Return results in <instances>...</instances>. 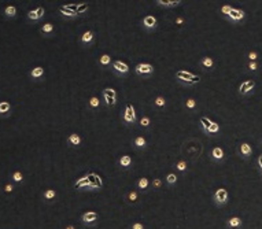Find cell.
Masks as SVG:
<instances>
[{
    "label": "cell",
    "mask_w": 262,
    "mask_h": 229,
    "mask_svg": "<svg viewBox=\"0 0 262 229\" xmlns=\"http://www.w3.org/2000/svg\"><path fill=\"white\" fill-rule=\"evenodd\" d=\"M218 129H220L218 124H216V122H213V124H211V126H210V128H209V130H207V133H209V135H213V133H216V132H218Z\"/></svg>",
    "instance_id": "30"
},
{
    "label": "cell",
    "mask_w": 262,
    "mask_h": 229,
    "mask_svg": "<svg viewBox=\"0 0 262 229\" xmlns=\"http://www.w3.org/2000/svg\"><path fill=\"white\" fill-rule=\"evenodd\" d=\"M132 163V158L129 156V155H124V156H121V159H119V165L124 167H128L131 166Z\"/></svg>",
    "instance_id": "18"
},
{
    "label": "cell",
    "mask_w": 262,
    "mask_h": 229,
    "mask_svg": "<svg viewBox=\"0 0 262 229\" xmlns=\"http://www.w3.org/2000/svg\"><path fill=\"white\" fill-rule=\"evenodd\" d=\"M99 63L102 65V66H108L110 63H111V58H110V55H107V54H104V55L102 56L99 59Z\"/></svg>",
    "instance_id": "21"
},
{
    "label": "cell",
    "mask_w": 262,
    "mask_h": 229,
    "mask_svg": "<svg viewBox=\"0 0 262 229\" xmlns=\"http://www.w3.org/2000/svg\"><path fill=\"white\" fill-rule=\"evenodd\" d=\"M87 177H88V180H89L91 188H94V187L100 188V187H102V180H100V177H98L96 174H88Z\"/></svg>",
    "instance_id": "8"
},
{
    "label": "cell",
    "mask_w": 262,
    "mask_h": 229,
    "mask_svg": "<svg viewBox=\"0 0 262 229\" xmlns=\"http://www.w3.org/2000/svg\"><path fill=\"white\" fill-rule=\"evenodd\" d=\"M228 17L231 19H233V21H240V19H243L244 13L240 11V10H236V8H232L231 13L228 14Z\"/></svg>",
    "instance_id": "9"
},
{
    "label": "cell",
    "mask_w": 262,
    "mask_h": 229,
    "mask_svg": "<svg viewBox=\"0 0 262 229\" xmlns=\"http://www.w3.org/2000/svg\"><path fill=\"white\" fill-rule=\"evenodd\" d=\"M10 108H11V106L8 102H1L0 103V114H6V112L10 111Z\"/></svg>",
    "instance_id": "23"
},
{
    "label": "cell",
    "mask_w": 262,
    "mask_h": 229,
    "mask_svg": "<svg viewBox=\"0 0 262 229\" xmlns=\"http://www.w3.org/2000/svg\"><path fill=\"white\" fill-rule=\"evenodd\" d=\"M87 10H88V4H85V3L77 4V14H82L84 11H87Z\"/></svg>",
    "instance_id": "29"
},
{
    "label": "cell",
    "mask_w": 262,
    "mask_h": 229,
    "mask_svg": "<svg viewBox=\"0 0 262 229\" xmlns=\"http://www.w3.org/2000/svg\"><path fill=\"white\" fill-rule=\"evenodd\" d=\"M176 77H177L180 81L188 84V85H192V84H196V82H199L200 81V78L198 77V75H193V74H191L189 71H185V70H178V71L176 73Z\"/></svg>",
    "instance_id": "1"
},
{
    "label": "cell",
    "mask_w": 262,
    "mask_h": 229,
    "mask_svg": "<svg viewBox=\"0 0 262 229\" xmlns=\"http://www.w3.org/2000/svg\"><path fill=\"white\" fill-rule=\"evenodd\" d=\"M132 229H143V225L137 222V224H135V225L132 226Z\"/></svg>",
    "instance_id": "46"
},
{
    "label": "cell",
    "mask_w": 262,
    "mask_h": 229,
    "mask_svg": "<svg viewBox=\"0 0 262 229\" xmlns=\"http://www.w3.org/2000/svg\"><path fill=\"white\" fill-rule=\"evenodd\" d=\"M177 169L181 170V172H183V170H185V169H187V162H185V161H180L178 163H177Z\"/></svg>",
    "instance_id": "38"
},
{
    "label": "cell",
    "mask_w": 262,
    "mask_h": 229,
    "mask_svg": "<svg viewBox=\"0 0 262 229\" xmlns=\"http://www.w3.org/2000/svg\"><path fill=\"white\" fill-rule=\"evenodd\" d=\"M112 70L115 73H118L119 75H125V74H128L129 67H128L126 63L121 62V61H115V62H112Z\"/></svg>",
    "instance_id": "4"
},
{
    "label": "cell",
    "mask_w": 262,
    "mask_h": 229,
    "mask_svg": "<svg viewBox=\"0 0 262 229\" xmlns=\"http://www.w3.org/2000/svg\"><path fill=\"white\" fill-rule=\"evenodd\" d=\"M250 59H251V61H254V59H257V54L255 52H251V54H250Z\"/></svg>",
    "instance_id": "47"
},
{
    "label": "cell",
    "mask_w": 262,
    "mask_h": 229,
    "mask_svg": "<svg viewBox=\"0 0 262 229\" xmlns=\"http://www.w3.org/2000/svg\"><path fill=\"white\" fill-rule=\"evenodd\" d=\"M242 224V221H240V218H237V217H235V218H232L231 221H229V226L231 228H235V226H239Z\"/></svg>",
    "instance_id": "31"
},
{
    "label": "cell",
    "mask_w": 262,
    "mask_h": 229,
    "mask_svg": "<svg viewBox=\"0 0 262 229\" xmlns=\"http://www.w3.org/2000/svg\"><path fill=\"white\" fill-rule=\"evenodd\" d=\"M156 3H158V4H161V6L170 7V6H177V4L180 3V0H158Z\"/></svg>",
    "instance_id": "17"
},
{
    "label": "cell",
    "mask_w": 262,
    "mask_h": 229,
    "mask_svg": "<svg viewBox=\"0 0 262 229\" xmlns=\"http://www.w3.org/2000/svg\"><path fill=\"white\" fill-rule=\"evenodd\" d=\"M14 180H15V181H22V178H24V177H22V173H21V172H15V173H14Z\"/></svg>",
    "instance_id": "40"
},
{
    "label": "cell",
    "mask_w": 262,
    "mask_h": 229,
    "mask_svg": "<svg viewBox=\"0 0 262 229\" xmlns=\"http://www.w3.org/2000/svg\"><path fill=\"white\" fill-rule=\"evenodd\" d=\"M67 141L71 144V145H80V143H81V137L80 135H77V133H71L67 139Z\"/></svg>",
    "instance_id": "16"
},
{
    "label": "cell",
    "mask_w": 262,
    "mask_h": 229,
    "mask_svg": "<svg viewBox=\"0 0 262 229\" xmlns=\"http://www.w3.org/2000/svg\"><path fill=\"white\" fill-rule=\"evenodd\" d=\"M137 185H139L140 189H145V188L148 187V178H145V177L140 178V180H139V183H137Z\"/></svg>",
    "instance_id": "27"
},
{
    "label": "cell",
    "mask_w": 262,
    "mask_h": 229,
    "mask_svg": "<svg viewBox=\"0 0 262 229\" xmlns=\"http://www.w3.org/2000/svg\"><path fill=\"white\" fill-rule=\"evenodd\" d=\"M195 106H196V103H195V100H193V99H188L187 100V107H188V108H193Z\"/></svg>",
    "instance_id": "41"
},
{
    "label": "cell",
    "mask_w": 262,
    "mask_h": 229,
    "mask_svg": "<svg viewBox=\"0 0 262 229\" xmlns=\"http://www.w3.org/2000/svg\"><path fill=\"white\" fill-rule=\"evenodd\" d=\"M98 220V214L95 213V211H88V213H85L84 216H82V221L84 222H94V221H96Z\"/></svg>",
    "instance_id": "10"
},
{
    "label": "cell",
    "mask_w": 262,
    "mask_h": 229,
    "mask_svg": "<svg viewBox=\"0 0 262 229\" xmlns=\"http://www.w3.org/2000/svg\"><path fill=\"white\" fill-rule=\"evenodd\" d=\"M166 180H168L169 184H174L176 181H177V177H176V174H174V173H170V174L168 176V178H166Z\"/></svg>",
    "instance_id": "36"
},
{
    "label": "cell",
    "mask_w": 262,
    "mask_h": 229,
    "mask_svg": "<svg viewBox=\"0 0 262 229\" xmlns=\"http://www.w3.org/2000/svg\"><path fill=\"white\" fill-rule=\"evenodd\" d=\"M156 18L152 15H145L143 19V26L145 29H155L156 28Z\"/></svg>",
    "instance_id": "5"
},
{
    "label": "cell",
    "mask_w": 262,
    "mask_h": 229,
    "mask_svg": "<svg viewBox=\"0 0 262 229\" xmlns=\"http://www.w3.org/2000/svg\"><path fill=\"white\" fill-rule=\"evenodd\" d=\"M55 191L54 189H48V191H45V193H44V198L47 199V200H51V199L55 198Z\"/></svg>",
    "instance_id": "28"
},
{
    "label": "cell",
    "mask_w": 262,
    "mask_h": 229,
    "mask_svg": "<svg viewBox=\"0 0 262 229\" xmlns=\"http://www.w3.org/2000/svg\"><path fill=\"white\" fill-rule=\"evenodd\" d=\"M4 14H6L7 17H11V18H13V17H15V14H17V8H15L14 6H8L6 10H4Z\"/></svg>",
    "instance_id": "24"
},
{
    "label": "cell",
    "mask_w": 262,
    "mask_h": 229,
    "mask_svg": "<svg viewBox=\"0 0 262 229\" xmlns=\"http://www.w3.org/2000/svg\"><path fill=\"white\" fill-rule=\"evenodd\" d=\"M104 96V100H106V104L108 107H112V106L115 104V99L114 98H110V96H107V95H103Z\"/></svg>",
    "instance_id": "34"
},
{
    "label": "cell",
    "mask_w": 262,
    "mask_h": 229,
    "mask_svg": "<svg viewBox=\"0 0 262 229\" xmlns=\"http://www.w3.org/2000/svg\"><path fill=\"white\" fill-rule=\"evenodd\" d=\"M140 124H141V126H144V128H147V126L150 125V118H148V117H144V118H141Z\"/></svg>",
    "instance_id": "39"
},
{
    "label": "cell",
    "mask_w": 262,
    "mask_h": 229,
    "mask_svg": "<svg viewBox=\"0 0 262 229\" xmlns=\"http://www.w3.org/2000/svg\"><path fill=\"white\" fill-rule=\"evenodd\" d=\"M30 74H32V77H33V78H38V77H41V75L44 74V69H43V67H36V69H33Z\"/></svg>",
    "instance_id": "22"
},
{
    "label": "cell",
    "mask_w": 262,
    "mask_h": 229,
    "mask_svg": "<svg viewBox=\"0 0 262 229\" xmlns=\"http://www.w3.org/2000/svg\"><path fill=\"white\" fill-rule=\"evenodd\" d=\"M231 10H232V8H231L229 6H224V7H222V10H221V11H222L224 14H226V15H228V14L231 13Z\"/></svg>",
    "instance_id": "44"
},
{
    "label": "cell",
    "mask_w": 262,
    "mask_h": 229,
    "mask_svg": "<svg viewBox=\"0 0 262 229\" xmlns=\"http://www.w3.org/2000/svg\"><path fill=\"white\" fill-rule=\"evenodd\" d=\"M89 104H91V107H98V106H99V99H98V98H91V100H89Z\"/></svg>",
    "instance_id": "37"
},
{
    "label": "cell",
    "mask_w": 262,
    "mask_h": 229,
    "mask_svg": "<svg viewBox=\"0 0 262 229\" xmlns=\"http://www.w3.org/2000/svg\"><path fill=\"white\" fill-rule=\"evenodd\" d=\"M211 156L216 159V161H221L222 158H224V151L222 148H220V147H216V148H213L211 151Z\"/></svg>",
    "instance_id": "15"
},
{
    "label": "cell",
    "mask_w": 262,
    "mask_h": 229,
    "mask_svg": "<svg viewBox=\"0 0 262 229\" xmlns=\"http://www.w3.org/2000/svg\"><path fill=\"white\" fill-rule=\"evenodd\" d=\"M74 187H75V189H80V188H91V184H89L88 177H82V178H80L75 183Z\"/></svg>",
    "instance_id": "12"
},
{
    "label": "cell",
    "mask_w": 262,
    "mask_h": 229,
    "mask_svg": "<svg viewBox=\"0 0 262 229\" xmlns=\"http://www.w3.org/2000/svg\"><path fill=\"white\" fill-rule=\"evenodd\" d=\"M214 199H216V202L217 203H225L226 200H228V192H226V189H217V192L214 193Z\"/></svg>",
    "instance_id": "7"
},
{
    "label": "cell",
    "mask_w": 262,
    "mask_h": 229,
    "mask_svg": "<svg viewBox=\"0 0 262 229\" xmlns=\"http://www.w3.org/2000/svg\"><path fill=\"white\" fill-rule=\"evenodd\" d=\"M176 22H177L178 25H181V24L184 22V19H183V18H177V19H176Z\"/></svg>",
    "instance_id": "49"
},
{
    "label": "cell",
    "mask_w": 262,
    "mask_h": 229,
    "mask_svg": "<svg viewBox=\"0 0 262 229\" xmlns=\"http://www.w3.org/2000/svg\"><path fill=\"white\" fill-rule=\"evenodd\" d=\"M200 124H202V126H203V130L207 133V130H209V128L211 126V121L209 119V118H206V117H202L200 118Z\"/></svg>",
    "instance_id": "19"
},
{
    "label": "cell",
    "mask_w": 262,
    "mask_h": 229,
    "mask_svg": "<svg viewBox=\"0 0 262 229\" xmlns=\"http://www.w3.org/2000/svg\"><path fill=\"white\" fill-rule=\"evenodd\" d=\"M6 191L7 192H11V191H13V187H11V185H7L6 187Z\"/></svg>",
    "instance_id": "50"
},
{
    "label": "cell",
    "mask_w": 262,
    "mask_h": 229,
    "mask_svg": "<svg viewBox=\"0 0 262 229\" xmlns=\"http://www.w3.org/2000/svg\"><path fill=\"white\" fill-rule=\"evenodd\" d=\"M66 229H74V226H73V225H69V226H67Z\"/></svg>",
    "instance_id": "52"
},
{
    "label": "cell",
    "mask_w": 262,
    "mask_h": 229,
    "mask_svg": "<svg viewBox=\"0 0 262 229\" xmlns=\"http://www.w3.org/2000/svg\"><path fill=\"white\" fill-rule=\"evenodd\" d=\"M103 95H107V96H110V98H114L115 99V91L114 89H111V88H106L104 91H103Z\"/></svg>",
    "instance_id": "32"
},
{
    "label": "cell",
    "mask_w": 262,
    "mask_h": 229,
    "mask_svg": "<svg viewBox=\"0 0 262 229\" xmlns=\"http://www.w3.org/2000/svg\"><path fill=\"white\" fill-rule=\"evenodd\" d=\"M250 69H251V70H255V69H257V65H255L254 62H251V63H250Z\"/></svg>",
    "instance_id": "48"
},
{
    "label": "cell",
    "mask_w": 262,
    "mask_h": 229,
    "mask_svg": "<svg viewBox=\"0 0 262 229\" xmlns=\"http://www.w3.org/2000/svg\"><path fill=\"white\" fill-rule=\"evenodd\" d=\"M259 166L262 167V156H259Z\"/></svg>",
    "instance_id": "51"
},
{
    "label": "cell",
    "mask_w": 262,
    "mask_h": 229,
    "mask_svg": "<svg viewBox=\"0 0 262 229\" xmlns=\"http://www.w3.org/2000/svg\"><path fill=\"white\" fill-rule=\"evenodd\" d=\"M52 30H54V26L51 25V24H45V25L41 28V33H51Z\"/></svg>",
    "instance_id": "33"
},
{
    "label": "cell",
    "mask_w": 262,
    "mask_h": 229,
    "mask_svg": "<svg viewBox=\"0 0 262 229\" xmlns=\"http://www.w3.org/2000/svg\"><path fill=\"white\" fill-rule=\"evenodd\" d=\"M202 65H203L205 67L210 69V67H213V65H214V62H213V59H211V58H209V56H206V58H203V59H202Z\"/></svg>",
    "instance_id": "25"
},
{
    "label": "cell",
    "mask_w": 262,
    "mask_h": 229,
    "mask_svg": "<svg viewBox=\"0 0 262 229\" xmlns=\"http://www.w3.org/2000/svg\"><path fill=\"white\" fill-rule=\"evenodd\" d=\"M92 41H94V32L88 30L81 36V43L82 44H91Z\"/></svg>",
    "instance_id": "13"
},
{
    "label": "cell",
    "mask_w": 262,
    "mask_h": 229,
    "mask_svg": "<svg viewBox=\"0 0 262 229\" xmlns=\"http://www.w3.org/2000/svg\"><path fill=\"white\" fill-rule=\"evenodd\" d=\"M165 103H166V102H165V98H162V96H158V98L155 99V104L158 106V107H163Z\"/></svg>",
    "instance_id": "35"
},
{
    "label": "cell",
    "mask_w": 262,
    "mask_h": 229,
    "mask_svg": "<svg viewBox=\"0 0 262 229\" xmlns=\"http://www.w3.org/2000/svg\"><path fill=\"white\" fill-rule=\"evenodd\" d=\"M254 85H255V82L254 81H246V82H243L242 85H240V93H247L249 91H251L253 88H254Z\"/></svg>",
    "instance_id": "11"
},
{
    "label": "cell",
    "mask_w": 262,
    "mask_h": 229,
    "mask_svg": "<svg viewBox=\"0 0 262 229\" xmlns=\"http://www.w3.org/2000/svg\"><path fill=\"white\" fill-rule=\"evenodd\" d=\"M59 13L62 14L63 17H67V18H73V17H77V15H78L77 13L70 11L69 8H66V6H61V7H59Z\"/></svg>",
    "instance_id": "14"
},
{
    "label": "cell",
    "mask_w": 262,
    "mask_h": 229,
    "mask_svg": "<svg viewBox=\"0 0 262 229\" xmlns=\"http://www.w3.org/2000/svg\"><path fill=\"white\" fill-rule=\"evenodd\" d=\"M124 121L126 124H135L136 122V112L132 104H126L124 111Z\"/></svg>",
    "instance_id": "3"
},
{
    "label": "cell",
    "mask_w": 262,
    "mask_h": 229,
    "mask_svg": "<svg viewBox=\"0 0 262 229\" xmlns=\"http://www.w3.org/2000/svg\"><path fill=\"white\" fill-rule=\"evenodd\" d=\"M66 8H69L70 11L77 13V4H66Z\"/></svg>",
    "instance_id": "43"
},
{
    "label": "cell",
    "mask_w": 262,
    "mask_h": 229,
    "mask_svg": "<svg viewBox=\"0 0 262 229\" xmlns=\"http://www.w3.org/2000/svg\"><path fill=\"white\" fill-rule=\"evenodd\" d=\"M136 199H137V192H131L129 193V200H132V202H136Z\"/></svg>",
    "instance_id": "42"
},
{
    "label": "cell",
    "mask_w": 262,
    "mask_h": 229,
    "mask_svg": "<svg viewBox=\"0 0 262 229\" xmlns=\"http://www.w3.org/2000/svg\"><path fill=\"white\" fill-rule=\"evenodd\" d=\"M145 144H147V143H145V139H144V137L139 136V137L135 139V145H136L137 148H144V147H145Z\"/></svg>",
    "instance_id": "20"
},
{
    "label": "cell",
    "mask_w": 262,
    "mask_h": 229,
    "mask_svg": "<svg viewBox=\"0 0 262 229\" xmlns=\"http://www.w3.org/2000/svg\"><path fill=\"white\" fill-rule=\"evenodd\" d=\"M44 15V8L43 7H37L36 10H32L28 13V18L30 21H38Z\"/></svg>",
    "instance_id": "6"
},
{
    "label": "cell",
    "mask_w": 262,
    "mask_h": 229,
    "mask_svg": "<svg viewBox=\"0 0 262 229\" xmlns=\"http://www.w3.org/2000/svg\"><path fill=\"white\" fill-rule=\"evenodd\" d=\"M240 152H242L243 155H250V154H251V147H250L249 144H246V143H244V144L240 145Z\"/></svg>",
    "instance_id": "26"
},
{
    "label": "cell",
    "mask_w": 262,
    "mask_h": 229,
    "mask_svg": "<svg viewBox=\"0 0 262 229\" xmlns=\"http://www.w3.org/2000/svg\"><path fill=\"white\" fill-rule=\"evenodd\" d=\"M135 71L139 75H143V77H148L154 73V67L151 66L150 63H139L137 66L135 67Z\"/></svg>",
    "instance_id": "2"
},
{
    "label": "cell",
    "mask_w": 262,
    "mask_h": 229,
    "mask_svg": "<svg viewBox=\"0 0 262 229\" xmlns=\"http://www.w3.org/2000/svg\"><path fill=\"white\" fill-rule=\"evenodd\" d=\"M152 184H154V187H156V188H158V187H161V184H162V183H161V180H159V178H155Z\"/></svg>",
    "instance_id": "45"
}]
</instances>
